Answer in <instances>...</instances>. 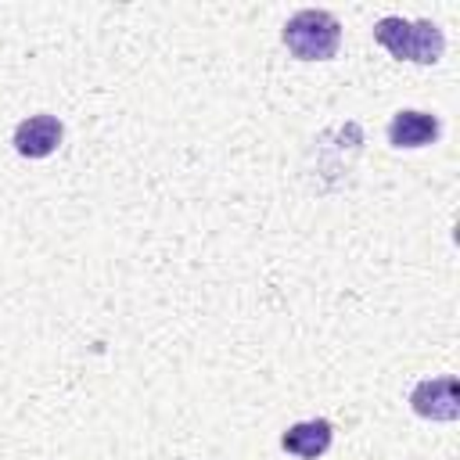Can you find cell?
I'll list each match as a JSON object with an SVG mask.
<instances>
[{
	"instance_id": "obj_1",
	"label": "cell",
	"mask_w": 460,
	"mask_h": 460,
	"mask_svg": "<svg viewBox=\"0 0 460 460\" xmlns=\"http://www.w3.org/2000/svg\"><path fill=\"white\" fill-rule=\"evenodd\" d=\"M280 40L291 50V58H298V61H331L341 43V25L331 11L305 7L284 22Z\"/></svg>"
},
{
	"instance_id": "obj_2",
	"label": "cell",
	"mask_w": 460,
	"mask_h": 460,
	"mask_svg": "<svg viewBox=\"0 0 460 460\" xmlns=\"http://www.w3.org/2000/svg\"><path fill=\"white\" fill-rule=\"evenodd\" d=\"M374 40L399 61L413 65H435L446 50V36L435 22H406L399 14H388L374 25Z\"/></svg>"
},
{
	"instance_id": "obj_3",
	"label": "cell",
	"mask_w": 460,
	"mask_h": 460,
	"mask_svg": "<svg viewBox=\"0 0 460 460\" xmlns=\"http://www.w3.org/2000/svg\"><path fill=\"white\" fill-rule=\"evenodd\" d=\"M410 410L424 420H456L460 417V385L453 374L424 377L410 392Z\"/></svg>"
},
{
	"instance_id": "obj_4",
	"label": "cell",
	"mask_w": 460,
	"mask_h": 460,
	"mask_svg": "<svg viewBox=\"0 0 460 460\" xmlns=\"http://www.w3.org/2000/svg\"><path fill=\"white\" fill-rule=\"evenodd\" d=\"M61 137H65V126L58 115H29L18 122L14 129V151L22 158H50L58 147H61Z\"/></svg>"
},
{
	"instance_id": "obj_5",
	"label": "cell",
	"mask_w": 460,
	"mask_h": 460,
	"mask_svg": "<svg viewBox=\"0 0 460 460\" xmlns=\"http://www.w3.org/2000/svg\"><path fill=\"white\" fill-rule=\"evenodd\" d=\"M438 133H442L438 115L417 111V108H402V111H395L392 122H388V144L399 147V151H402V147H406V151L428 147V144L438 140Z\"/></svg>"
},
{
	"instance_id": "obj_6",
	"label": "cell",
	"mask_w": 460,
	"mask_h": 460,
	"mask_svg": "<svg viewBox=\"0 0 460 460\" xmlns=\"http://www.w3.org/2000/svg\"><path fill=\"white\" fill-rule=\"evenodd\" d=\"M331 438H334L331 420L313 417V420L291 424V428L280 435V446H284L291 456H298V460H316V456H323V453L331 449Z\"/></svg>"
}]
</instances>
